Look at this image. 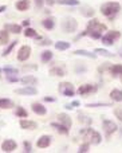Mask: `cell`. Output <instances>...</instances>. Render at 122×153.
Listing matches in <instances>:
<instances>
[{"label":"cell","instance_id":"obj_15","mask_svg":"<svg viewBox=\"0 0 122 153\" xmlns=\"http://www.w3.org/2000/svg\"><path fill=\"white\" fill-rule=\"evenodd\" d=\"M32 111L34 113H36V114H39V116H44L46 113H47V109L44 108V106L42 105V103H39V102H35V103H32Z\"/></svg>","mask_w":122,"mask_h":153},{"label":"cell","instance_id":"obj_39","mask_svg":"<svg viewBox=\"0 0 122 153\" xmlns=\"http://www.w3.org/2000/svg\"><path fill=\"white\" fill-rule=\"evenodd\" d=\"M98 106H110V103H89L87 108H98Z\"/></svg>","mask_w":122,"mask_h":153},{"label":"cell","instance_id":"obj_12","mask_svg":"<svg viewBox=\"0 0 122 153\" xmlns=\"http://www.w3.org/2000/svg\"><path fill=\"white\" fill-rule=\"evenodd\" d=\"M51 136H47V134H44V136H42V137H39V140L36 141V146L38 148H48V146L51 145Z\"/></svg>","mask_w":122,"mask_h":153},{"label":"cell","instance_id":"obj_6","mask_svg":"<svg viewBox=\"0 0 122 153\" xmlns=\"http://www.w3.org/2000/svg\"><path fill=\"white\" fill-rule=\"evenodd\" d=\"M117 129H118L117 125H115L113 121H109V120H105L104 121V130H105V134H106L107 138H109L113 133H115Z\"/></svg>","mask_w":122,"mask_h":153},{"label":"cell","instance_id":"obj_48","mask_svg":"<svg viewBox=\"0 0 122 153\" xmlns=\"http://www.w3.org/2000/svg\"><path fill=\"white\" fill-rule=\"evenodd\" d=\"M46 3H47V4H50V5H52L54 4V0H46Z\"/></svg>","mask_w":122,"mask_h":153},{"label":"cell","instance_id":"obj_31","mask_svg":"<svg viewBox=\"0 0 122 153\" xmlns=\"http://www.w3.org/2000/svg\"><path fill=\"white\" fill-rule=\"evenodd\" d=\"M95 54H99V55H102V56H109V58L114 56L113 53H110V51H107V50H104V48H95Z\"/></svg>","mask_w":122,"mask_h":153},{"label":"cell","instance_id":"obj_27","mask_svg":"<svg viewBox=\"0 0 122 153\" xmlns=\"http://www.w3.org/2000/svg\"><path fill=\"white\" fill-rule=\"evenodd\" d=\"M24 35H26L27 38H35V39H40V36L38 35V32L35 31L34 28H26V31H24Z\"/></svg>","mask_w":122,"mask_h":153},{"label":"cell","instance_id":"obj_40","mask_svg":"<svg viewBox=\"0 0 122 153\" xmlns=\"http://www.w3.org/2000/svg\"><path fill=\"white\" fill-rule=\"evenodd\" d=\"M32 151V148H31V144L28 143V141H24V152H31Z\"/></svg>","mask_w":122,"mask_h":153},{"label":"cell","instance_id":"obj_14","mask_svg":"<svg viewBox=\"0 0 122 153\" xmlns=\"http://www.w3.org/2000/svg\"><path fill=\"white\" fill-rule=\"evenodd\" d=\"M19 125H20L21 129H26V130H31V129H36V122L34 121H30V120H20V122H19Z\"/></svg>","mask_w":122,"mask_h":153},{"label":"cell","instance_id":"obj_4","mask_svg":"<svg viewBox=\"0 0 122 153\" xmlns=\"http://www.w3.org/2000/svg\"><path fill=\"white\" fill-rule=\"evenodd\" d=\"M62 28L66 32L71 34L78 28V22L74 18H64V20L62 22Z\"/></svg>","mask_w":122,"mask_h":153},{"label":"cell","instance_id":"obj_43","mask_svg":"<svg viewBox=\"0 0 122 153\" xmlns=\"http://www.w3.org/2000/svg\"><path fill=\"white\" fill-rule=\"evenodd\" d=\"M43 3H44V0H35V4H36L38 8H42L43 7Z\"/></svg>","mask_w":122,"mask_h":153},{"label":"cell","instance_id":"obj_36","mask_svg":"<svg viewBox=\"0 0 122 153\" xmlns=\"http://www.w3.org/2000/svg\"><path fill=\"white\" fill-rule=\"evenodd\" d=\"M4 73L7 75H18L19 74V70L18 69H13V67H5Z\"/></svg>","mask_w":122,"mask_h":153},{"label":"cell","instance_id":"obj_37","mask_svg":"<svg viewBox=\"0 0 122 153\" xmlns=\"http://www.w3.org/2000/svg\"><path fill=\"white\" fill-rule=\"evenodd\" d=\"M79 153H85V152H89V143H85L82 144V145L79 146V151H78Z\"/></svg>","mask_w":122,"mask_h":153},{"label":"cell","instance_id":"obj_38","mask_svg":"<svg viewBox=\"0 0 122 153\" xmlns=\"http://www.w3.org/2000/svg\"><path fill=\"white\" fill-rule=\"evenodd\" d=\"M114 114H115V117H117L120 121H122V109H121V108L114 109Z\"/></svg>","mask_w":122,"mask_h":153},{"label":"cell","instance_id":"obj_9","mask_svg":"<svg viewBox=\"0 0 122 153\" xmlns=\"http://www.w3.org/2000/svg\"><path fill=\"white\" fill-rule=\"evenodd\" d=\"M66 73H67V70L63 65H56V66H54L50 69V75L63 76V75H66Z\"/></svg>","mask_w":122,"mask_h":153},{"label":"cell","instance_id":"obj_25","mask_svg":"<svg viewBox=\"0 0 122 153\" xmlns=\"http://www.w3.org/2000/svg\"><path fill=\"white\" fill-rule=\"evenodd\" d=\"M40 59H42L43 63H47V62H50L51 59H52V53H51L50 50L43 51L42 55H40Z\"/></svg>","mask_w":122,"mask_h":153},{"label":"cell","instance_id":"obj_16","mask_svg":"<svg viewBox=\"0 0 122 153\" xmlns=\"http://www.w3.org/2000/svg\"><path fill=\"white\" fill-rule=\"evenodd\" d=\"M19 81H20L23 85H26V86H32V85H35L38 82L36 78H35L34 75H26V76H23L21 79H19Z\"/></svg>","mask_w":122,"mask_h":153},{"label":"cell","instance_id":"obj_5","mask_svg":"<svg viewBox=\"0 0 122 153\" xmlns=\"http://www.w3.org/2000/svg\"><path fill=\"white\" fill-rule=\"evenodd\" d=\"M59 91H61L62 94L67 95V97H72L75 90H74V86H72L70 82H62V83L59 85Z\"/></svg>","mask_w":122,"mask_h":153},{"label":"cell","instance_id":"obj_19","mask_svg":"<svg viewBox=\"0 0 122 153\" xmlns=\"http://www.w3.org/2000/svg\"><path fill=\"white\" fill-rule=\"evenodd\" d=\"M51 126H52V129L58 130L61 134H69V129H67L64 125H62L61 122H59V124H56V122H52V124H51Z\"/></svg>","mask_w":122,"mask_h":153},{"label":"cell","instance_id":"obj_26","mask_svg":"<svg viewBox=\"0 0 122 153\" xmlns=\"http://www.w3.org/2000/svg\"><path fill=\"white\" fill-rule=\"evenodd\" d=\"M5 28H7L10 32H13V34H19V32H21V26H19V24H7Z\"/></svg>","mask_w":122,"mask_h":153},{"label":"cell","instance_id":"obj_29","mask_svg":"<svg viewBox=\"0 0 122 153\" xmlns=\"http://www.w3.org/2000/svg\"><path fill=\"white\" fill-rule=\"evenodd\" d=\"M105 36H106L109 40H112V42H114L115 39H120L121 34H120V32H118V31H109L106 35H105Z\"/></svg>","mask_w":122,"mask_h":153},{"label":"cell","instance_id":"obj_34","mask_svg":"<svg viewBox=\"0 0 122 153\" xmlns=\"http://www.w3.org/2000/svg\"><path fill=\"white\" fill-rule=\"evenodd\" d=\"M78 117H79V122H82V124H87V125L91 124V120L87 116H85L83 113H79L78 114Z\"/></svg>","mask_w":122,"mask_h":153},{"label":"cell","instance_id":"obj_3","mask_svg":"<svg viewBox=\"0 0 122 153\" xmlns=\"http://www.w3.org/2000/svg\"><path fill=\"white\" fill-rule=\"evenodd\" d=\"M82 134H83V138L86 140V143L93 144V145H98V144H101L102 137H101V134H99L97 130L90 129V128H89V129L83 130Z\"/></svg>","mask_w":122,"mask_h":153},{"label":"cell","instance_id":"obj_23","mask_svg":"<svg viewBox=\"0 0 122 153\" xmlns=\"http://www.w3.org/2000/svg\"><path fill=\"white\" fill-rule=\"evenodd\" d=\"M13 106V102L8 98H0V109H11Z\"/></svg>","mask_w":122,"mask_h":153},{"label":"cell","instance_id":"obj_44","mask_svg":"<svg viewBox=\"0 0 122 153\" xmlns=\"http://www.w3.org/2000/svg\"><path fill=\"white\" fill-rule=\"evenodd\" d=\"M43 100L47 101V102H55V98H54V97H44Z\"/></svg>","mask_w":122,"mask_h":153},{"label":"cell","instance_id":"obj_45","mask_svg":"<svg viewBox=\"0 0 122 153\" xmlns=\"http://www.w3.org/2000/svg\"><path fill=\"white\" fill-rule=\"evenodd\" d=\"M79 105H81L79 101H72V102H71V106H72V108H78Z\"/></svg>","mask_w":122,"mask_h":153},{"label":"cell","instance_id":"obj_11","mask_svg":"<svg viewBox=\"0 0 122 153\" xmlns=\"http://www.w3.org/2000/svg\"><path fill=\"white\" fill-rule=\"evenodd\" d=\"M15 93L21 95H35L38 94V90L34 86H26V87H21V89H16Z\"/></svg>","mask_w":122,"mask_h":153},{"label":"cell","instance_id":"obj_20","mask_svg":"<svg viewBox=\"0 0 122 153\" xmlns=\"http://www.w3.org/2000/svg\"><path fill=\"white\" fill-rule=\"evenodd\" d=\"M75 55H81V56H86V58H90V59H95L97 55L90 51H86V50H75L74 51Z\"/></svg>","mask_w":122,"mask_h":153},{"label":"cell","instance_id":"obj_28","mask_svg":"<svg viewBox=\"0 0 122 153\" xmlns=\"http://www.w3.org/2000/svg\"><path fill=\"white\" fill-rule=\"evenodd\" d=\"M8 39H10V36H8V31H5V30H1V31H0V46L7 45Z\"/></svg>","mask_w":122,"mask_h":153},{"label":"cell","instance_id":"obj_22","mask_svg":"<svg viewBox=\"0 0 122 153\" xmlns=\"http://www.w3.org/2000/svg\"><path fill=\"white\" fill-rule=\"evenodd\" d=\"M42 26L44 27L46 30H52L54 26H55V20H54V18H47L42 22Z\"/></svg>","mask_w":122,"mask_h":153},{"label":"cell","instance_id":"obj_32","mask_svg":"<svg viewBox=\"0 0 122 153\" xmlns=\"http://www.w3.org/2000/svg\"><path fill=\"white\" fill-rule=\"evenodd\" d=\"M81 13H82L83 16H93L94 15V10L91 7H83L82 10H81Z\"/></svg>","mask_w":122,"mask_h":153},{"label":"cell","instance_id":"obj_7","mask_svg":"<svg viewBox=\"0 0 122 153\" xmlns=\"http://www.w3.org/2000/svg\"><path fill=\"white\" fill-rule=\"evenodd\" d=\"M31 55V47L30 46H21V48L19 50V54H18V61L20 62H24L30 58Z\"/></svg>","mask_w":122,"mask_h":153},{"label":"cell","instance_id":"obj_35","mask_svg":"<svg viewBox=\"0 0 122 153\" xmlns=\"http://www.w3.org/2000/svg\"><path fill=\"white\" fill-rule=\"evenodd\" d=\"M15 114H16L18 117H20V118H26V117L28 116V113H27V111L24 110L23 108H18V109H16Z\"/></svg>","mask_w":122,"mask_h":153},{"label":"cell","instance_id":"obj_33","mask_svg":"<svg viewBox=\"0 0 122 153\" xmlns=\"http://www.w3.org/2000/svg\"><path fill=\"white\" fill-rule=\"evenodd\" d=\"M16 43H18V42H16V40H13V42H12V43H11V45H8V47H7V48H5V50H4V51H3V54H1V55H3V56H7V55H8V54H10V53H11V51H12V50H13V47H15V46H16Z\"/></svg>","mask_w":122,"mask_h":153},{"label":"cell","instance_id":"obj_49","mask_svg":"<svg viewBox=\"0 0 122 153\" xmlns=\"http://www.w3.org/2000/svg\"><path fill=\"white\" fill-rule=\"evenodd\" d=\"M0 76H1V70H0Z\"/></svg>","mask_w":122,"mask_h":153},{"label":"cell","instance_id":"obj_18","mask_svg":"<svg viewBox=\"0 0 122 153\" xmlns=\"http://www.w3.org/2000/svg\"><path fill=\"white\" fill-rule=\"evenodd\" d=\"M15 5L18 11H27L30 8V0H18Z\"/></svg>","mask_w":122,"mask_h":153},{"label":"cell","instance_id":"obj_41","mask_svg":"<svg viewBox=\"0 0 122 153\" xmlns=\"http://www.w3.org/2000/svg\"><path fill=\"white\" fill-rule=\"evenodd\" d=\"M7 81H8V82H18L19 79L16 78V75H8V76H7Z\"/></svg>","mask_w":122,"mask_h":153},{"label":"cell","instance_id":"obj_10","mask_svg":"<svg viewBox=\"0 0 122 153\" xmlns=\"http://www.w3.org/2000/svg\"><path fill=\"white\" fill-rule=\"evenodd\" d=\"M16 148H18V145H16V143L13 140H4L3 144H1V151L3 152L10 153V152H13Z\"/></svg>","mask_w":122,"mask_h":153},{"label":"cell","instance_id":"obj_24","mask_svg":"<svg viewBox=\"0 0 122 153\" xmlns=\"http://www.w3.org/2000/svg\"><path fill=\"white\" fill-rule=\"evenodd\" d=\"M109 71L113 75H121L122 76V65H113L109 67Z\"/></svg>","mask_w":122,"mask_h":153},{"label":"cell","instance_id":"obj_21","mask_svg":"<svg viewBox=\"0 0 122 153\" xmlns=\"http://www.w3.org/2000/svg\"><path fill=\"white\" fill-rule=\"evenodd\" d=\"M70 46H71V43L69 42H63V40H59V42L55 43V48L59 51H64V50H69Z\"/></svg>","mask_w":122,"mask_h":153},{"label":"cell","instance_id":"obj_17","mask_svg":"<svg viewBox=\"0 0 122 153\" xmlns=\"http://www.w3.org/2000/svg\"><path fill=\"white\" fill-rule=\"evenodd\" d=\"M110 98H112L114 102H122V90L114 89L110 91Z\"/></svg>","mask_w":122,"mask_h":153},{"label":"cell","instance_id":"obj_2","mask_svg":"<svg viewBox=\"0 0 122 153\" xmlns=\"http://www.w3.org/2000/svg\"><path fill=\"white\" fill-rule=\"evenodd\" d=\"M120 10H121V5H120V3H117V1H107L101 5L102 15L106 16V18H110V19L114 18V16L120 12Z\"/></svg>","mask_w":122,"mask_h":153},{"label":"cell","instance_id":"obj_47","mask_svg":"<svg viewBox=\"0 0 122 153\" xmlns=\"http://www.w3.org/2000/svg\"><path fill=\"white\" fill-rule=\"evenodd\" d=\"M21 24H23V26H26V27H28V24H30V20H24V22H23V23H21Z\"/></svg>","mask_w":122,"mask_h":153},{"label":"cell","instance_id":"obj_30","mask_svg":"<svg viewBox=\"0 0 122 153\" xmlns=\"http://www.w3.org/2000/svg\"><path fill=\"white\" fill-rule=\"evenodd\" d=\"M58 4L61 5H78L79 0H55Z\"/></svg>","mask_w":122,"mask_h":153},{"label":"cell","instance_id":"obj_42","mask_svg":"<svg viewBox=\"0 0 122 153\" xmlns=\"http://www.w3.org/2000/svg\"><path fill=\"white\" fill-rule=\"evenodd\" d=\"M39 45L48 46V45H51V40H50V39H42V40H40V43H39Z\"/></svg>","mask_w":122,"mask_h":153},{"label":"cell","instance_id":"obj_13","mask_svg":"<svg viewBox=\"0 0 122 153\" xmlns=\"http://www.w3.org/2000/svg\"><path fill=\"white\" fill-rule=\"evenodd\" d=\"M58 121L61 122L62 125H64V126L67 128V129H70L71 128V118H70L69 114H64V113H59L58 114Z\"/></svg>","mask_w":122,"mask_h":153},{"label":"cell","instance_id":"obj_1","mask_svg":"<svg viewBox=\"0 0 122 153\" xmlns=\"http://www.w3.org/2000/svg\"><path fill=\"white\" fill-rule=\"evenodd\" d=\"M104 31H106V26L102 24L98 19H91L87 23V28L82 34V36L83 35H87V36L93 38V39H101Z\"/></svg>","mask_w":122,"mask_h":153},{"label":"cell","instance_id":"obj_46","mask_svg":"<svg viewBox=\"0 0 122 153\" xmlns=\"http://www.w3.org/2000/svg\"><path fill=\"white\" fill-rule=\"evenodd\" d=\"M5 10H7V7H5V5H0V13H1V12H4Z\"/></svg>","mask_w":122,"mask_h":153},{"label":"cell","instance_id":"obj_8","mask_svg":"<svg viewBox=\"0 0 122 153\" xmlns=\"http://www.w3.org/2000/svg\"><path fill=\"white\" fill-rule=\"evenodd\" d=\"M95 91H97V86H94V85H90V83L82 85V86H79V89H78V94H81V95H86V94L95 93Z\"/></svg>","mask_w":122,"mask_h":153}]
</instances>
